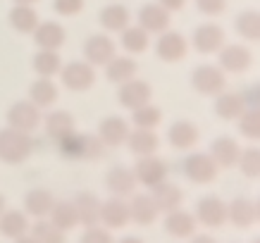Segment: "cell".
Listing matches in <instances>:
<instances>
[{
	"label": "cell",
	"instance_id": "cell-1",
	"mask_svg": "<svg viewBox=\"0 0 260 243\" xmlns=\"http://www.w3.org/2000/svg\"><path fill=\"white\" fill-rule=\"evenodd\" d=\"M0 231L10 238H22L24 231H26V220H24L19 212H10L0 220Z\"/></svg>",
	"mask_w": 260,
	"mask_h": 243
},
{
	"label": "cell",
	"instance_id": "cell-2",
	"mask_svg": "<svg viewBox=\"0 0 260 243\" xmlns=\"http://www.w3.org/2000/svg\"><path fill=\"white\" fill-rule=\"evenodd\" d=\"M22 150H24V143L17 138V136H12L8 131L0 136V157H5V160H17V157L22 155Z\"/></svg>",
	"mask_w": 260,
	"mask_h": 243
},
{
	"label": "cell",
	"instance_id": "cell-3",
	"mask_svg": "<svg viewBox=\"0 0 260 243\" xmlns=\"http://www.w3.org/2000/svg\"><path fill=\"white\" fill-rule=\"evenodd\" d=\"M34 238L39 243H62V234L55 224H39L34 231Z\"/></svg>",
	"mask_w": 260,
	"mask_h": 243
},
{
	"label": "cell",
	"instance_id": "cell-4",
	"mask_svg": "<svg viewBox=\"0 0 260 243\" xmlns=\"http://www.w3.org/2000/svg\"><path fill=\"white\" fill-rule=\"evenodd\" d=\"M26 207H29V212H34V215H43V212H48V207H50V198H48L46 193H31V196L26 198Z\"/></svg>",
	"mask_w": 260,
	"mask_h": 243
},
{
	"label": "cell",
	"instance_id": "cell-5",
	"mask_svg": "<svg viewBox=\"0 0 260 243\" xmlns=\"http://www.w3.org/2000/svg\"><path fill=\"white\" fill-rule=\"evenodd\" d=\"M53 220H55L57 229H70L72 224H74V215H72L70 207H57L55 215H53Z\"/></svg>",
	"mask_w": 260,
	"mask_h": 243
},
{
	"label": "cell",
	"instance_id": "cell-6",
	"mask_svg": "<svg viewBox=\"0 0 260 243\" xmlns=\"http://www.w3.org/2000/svg\"><path fill=\"white\" fill-rule=\"evenodd\" d=\"M81 243H110V241H108V236L98 234V231H91V234L84 236V241Z\"/></svg>",
	"mask_w": 260,
	"mask_h": 243
},
{
	"label": "cell",
	"instance_id": "cell-7",
	"mask_svg": "<svg viewBox=\"0 0 260 243\" xmlns=\"http://www.w3.org/2000/svg\"><path fill=\"white\" fill-rule=\"evenodd\" d=\"M17 243H39V241H36V238H19Z\"/></svg>",
	"mask_w": 260,
	"mask_h": 243
},
{
	"label": "cell",
	"instance_id": "cell-8",
	"mask_svg": "<svg viewBox=\"0 0 260 243\" xmlns=\"http://www.w3.org/2000/svg\"><path fill=\"white\" fill-rule=\"evenodd\" d=\"M0 210H3V200H0Z\"/></svg>",
	"mask_w": 260,
	"mask_h": 243
}]
</instances>
